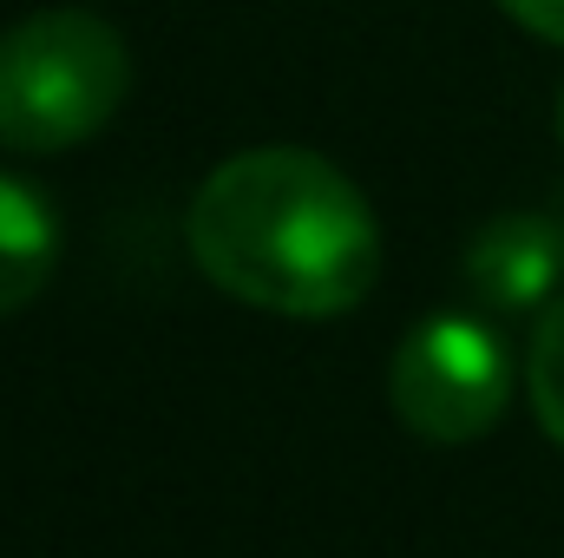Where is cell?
Wrapping results in <instances>:
<instances>
[{"label": "cell", "mask_w": 564, "mask_h": 558, "mask_svg": "<svg viewBox=\"0 0 564 558\" xmlns=\"http://www.w3.org/2000/svg\"><path fill=\"white\" fill-rule=\"evenodd\" d=\"M184 244L224 296L295 322L361 309L381 277V224L361 184L302 144L224 158L184 211Z\"/></svg>", "instance_id": "obj_1"}, {"label": "cell", "mask_w": 564, "mask_h": 558, "mask_svg": "<svg viewBox=\"0 0 564 558\" xmlns=\"http://www.w3.org/2000/svg\"><path fill=\"white\" fill-rule=\"evenodd\" d=\"M132 93V46L93 7H40L0 33V151L46 158L99 139Z\"/></svg>", "instance_id": "obj_2"}, {"label": "cell", "mask_w": 564, "mask_h": 558, "mask_svg": "<svg viewBox=\"0 0 564 558\" xmlns=\"http://www.w3.org/2000/svg\"><path fill=\"white\" fill-rule=\"evenodd\" d=\"M388 401L401 427L433 447H466L492 433L512 401V355L499 329L466 309L421 315L388 362Z\"/></svg>", "instance_id": "obj_3"}, {"label": "cell", "mask_w": 564, "mask_h": 558, "mask_svg": "<svg viewBox=\"0 0 564 558\" xmlns=\"http://www.w3.org/2000/svg\"><path fill=\"white\" fill-rule=\"evenodd\" d=\"M558 277H564V230L539 211H506V217L479 224L473 244H466V289L479 296V309H499V315L545 309Z\"/></svg>", "instance_id": "obj_4"}, {"label": "cell", "mask_w": 564, "mask_h": 558, "mask_svg": "<svg viewBox=\"0 0 564 558\" xmlns=\"http://www.w3.org/2000/svg\"><path fill=\"white\" fill-rule=\"evenodd\" d=\"M59 264V217L40 184L0 171V315H20Z\"/></svg>", "instance_id": "obj_5"}, {"label": "cell", "mask_w": 564, "mask_h": 558, "mask_svg": "<svg viewBox=\"0 0 564 558\" xmlns=\"http://www.w3.org/2000/svg\"><path fill=\"white\" fill-rule=\"evenodd\" d=\"M525 395H532L539 427L564 447V296L545 302V315H539V329H532V348H525Z\"/></svg>", "instance_id": "obj_6"}, {"label": "cell", "mask_w": 564, "mask_h": 558, "mask_svg": "<svg viewBox=\"0 0 564 558\" xmlns=\"http://www.w3.org/2000/svg\"><path fill=\"white\" fill-rule=\"evenodd\" d=\"M532 40H552V46H564V0H499Z\"/></svg>", "instance_id": "obj_7"}, {"label": "cell", "mask_w": 564, "mask_h": 558, "mask_svg": "<svg viewBox=\"0 0 564 558\" xmlns=\"http://www.w3.org/2000/svg\"><path fill=\"white\" fill-rule=\"evenodd\" d=\"M558 139H564V99H558Z\"/></svg>", "instance_id": "obj_8"}]
</instances>
